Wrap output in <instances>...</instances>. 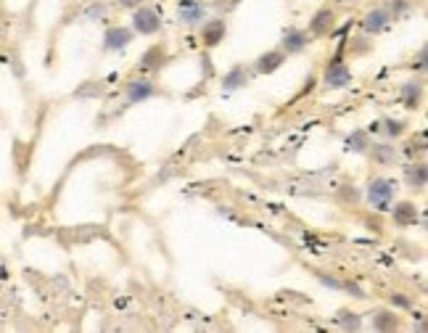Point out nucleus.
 <instances>
[{
	"label": "nucleus",
	"instance_id": "nucleus-22",
	"mask_svg": "<svg viewBox=\"0 0 428 333\" xmlns=\"http://www.w3.org/2000/svg\"><path fill=\"white\" fill-rule=\"evenodd\" d=\"M392 302H397V307H402V309H410L412 307V302L407 297H399V294H397V297H392Z\"/></svg>",
	"mask_w": 428,
	"mask_h": 333
},
{
	"label": "nucleus",
	"instance_id": "nucleus-16",
	"mask_svg": "<svg viewBox=\"0 0 428 333\" xmlns=\"http://www.w3.org/2000/svg\"><path fill=\"white\" fill-rule=\"evenodd\" d=\"M164 61H166L164 48H161V45H154V48H149V51H146V56L140 59V69L156 71V69H161V66H164Z\"/></svg>",
	"mask_w": 428,
	"mask_h": 333
},
{
	"label": "nucleus",
	"instance_id": "nucleus-7",
	"mask_svg": "<svg viewBox=\"0 0 428 333\" xmlns=\"http://www.w3.org/2000/svg\"><path fill=\"white\" fill-rule=\"evenodd\" d=\"M201 43H204V48H217L222 40H225V35H227V24L222 21V19H209V21H201Z\"/></svg>",
	"mask_w": 428,
	"mask_h": 333
},
{
	"label": "nucleus",
	"instance_id": "nucleus-23",
	"mask_svg": "<svg viewBox=\"0 0 428 333\" xmlns=\"http://www.w3.org/2000/svg\"><path fill=\"white\" fill-rule=\"evenodd\" d=\"M140 3H143V0H119V6H122V9H138Z\"/></svg>",
	"mask_w": 428,
	"mask_h": 333
},
{
	"label": "nucleus",
	"instance_id": "nucleus-14",
	"mask_svg": "<svg viewBox=\"0 0 428 333\" xmlns=\"http://www.w3.org/2000/svg\"><path fill=\"white\" fill-rule=\"evenodd\" d=\"M246 85H249V69H246V66H233V69L222 77V90H225V93H236V90L246 88Z\"/></svg>",
	"mask_w": 428,
	"mask_h": 333
},
{
	"label": "nucleus",
	"instance_id": "nucleus-2",
	"mask_svg": "<svg viewBox=\"0 0 428 333\" xmlns=\"http://www.w3.org/2000/svg\"><path fill=\"white\" fill-rule=\"evenodd\" d=\"M132 29L138 32V35H156L159 29H161V16H159L156 9H151V6H143L132 14Z\"/></svg>",
	"mask_w": 428,
	"mask_h": 333
},
{
	"label": "nucleus",
	"instance_id": "nucleus-12",
	"mask_svg": "<svg viewBox=\"0 0 428 333\" xmlns=\"http://www.w3.org/2000/svg\"><path fill=\"white\" fill-rule=\"evenodd\" d=\"M333 24H336V11L333 9H320L312 16V21H309V32L315 37H320V35H328L333 29Z\"/></svg>",
	"mask_w": 428,
	"mask_h": 333
},
{
	"label": "nucleus",
	"instance_id": "nucleus-15",
	"mask_svg": "<svg viewBox=\"0 0 428 333\" xmlns=\"http://www.w3.org/2000/svg\"><path fill=\"white\" fill-rule=\"evenodd\" d=\"M399 101L404 104V109H410V111H415L420 104H423V85L420 82H407V85H402V93H399Z\"/></svg>",
	"mask_w": 428,
	"mask_h": 333
},
{
	"label": "nucleus",
	"instance_id": "nucleus-19",
	"mask_svg": "<svg viewBox=\"0 0 428 333\" xmlns=\"http://www.w3.org/2000/svg\"><path fill=\"white\" fill-rule=\"evenodd\" d=\"M404 177H407V185L410 188H426V177H428V169H426V164L420 161L418 166H407V172H404Z\"/></svg>",
	"mask_w": 428,
	"mask_h": 333
},
{
	"label": "nucleus",
	"instance_id": "nucleus-13",
	"mask_svg": "<svg viewBox=\"0 0 428 333\" xmlns=\"http://www.w3.org/2000/svg\"><path fill=\"white\" fill-rule=\"evenodd\" d=\"M307 45H309V35H307L304 29H297V26L286 29V35H283V51L286 53H302Z\"/></svg>",
	"mask_w": 428,
	"mask_h": 333
},
{
	"label": "nucleus",
	"instance_id": "nucleus-11",
	"mask_svg": "<svg viewBox=\"0 0 428 333\" xmlns=\"http://www.w3.org/2000/svg\"><path fill=\"white\" fill-rule=\"evenodd\" d=\"M392 209V219L397 222V225H402V228H407V225H415V219H418V207L412 202H397L389 207Z\"/></svg>",
	"mask_w": 428,
	"mask_h": 333
},
{
	"label": "nucleus",
	"instance_id": "nucleus-5",
	"mask_svg": "<svg viewBox=\"0 0 428 333\" xmlns=\"http://www.w3.org/2000/svg\"><path fill=\"white\" fill-rule=\"evenodd\" d=\"M389 24H392V14H389V9L381 6V9L367 11L365 19H362V24H359V29H362L365 35H378V32H386Z\"/></svg>",
	"mask_w": 428,
	"mask_h": 333
},
{
	"label": "nucleus",
	"instance_id": "nucleus-17",
	"mask_svg": "<svg viewBox=\"0 0 428 333\" xmlns=\"http://www.w3.org/2000/svg\"><path fill=\"white\" fill-rule=\"evenodd\" d=\"M407 124L402 122V119H392V116H386L384 122L378 124V132L384 135V138H389V141H397V138H402V132Z\"/></svg>",
	"mask_w": 428,
	"mask_h": 333
},
{
	"label": "nucleus",
	"instance_id": "nucleus-4",
	"mask_svg": "<svg viewBox=\"0 0 428 333\" xmlns=\"http://www.w3.org/2000/svg\"><path fill=\"white\" fill-rule=\"evenodd\" d=\"M323 82H325V88H331V90L347 88V85L352 82V69L341 61V59H333L323 74Z\"/></svg>",
	"mask_w": 428,
	"mask_h": 333
},
{
	"label": "nucleus",
	"instance_id": "nucleus-8",
	"mask_svg": "<svg viewBox=\"0 0 428 333\" xmlns=\"http://www.w3.org/2000/svg\"><path fill=\"white\" fill-rule=\"evenodd\" d=\"M154 93H156V88H154V82H149V79H132L130 85L124 88L127 104H143V101L154 98Z\"/></svg>",
	"mask_w": 428,
	"mask_h": 333
},
{
	"label": "nucleus",
	"instance_id": "nucleus-3",
	"mask_svg": "<svg viewBox=\"0 0 428 333\" xmlns=\"http://www.w3.org/2000/svg\"><path fill=\"white\" fill-rule=\"evenodd\" d=\"M206 3L204 0H180L177 6V19L183 21L185 26H199L206 19Z\"/></svg>",
	"mask_w": 428,
	"mask_h": 333
},
{
	"label": "nucleus",
	"instance_id": "nucleus-1",
	"mask_svg": "<svg viewBox=\"0 0 428 333\" xmlns=\"http://www.w3.org/2000/svg\"><path fill=\"white\" fill-rule=\"evenodd\" d=\"M394 196H397V183H394L392 177H373L370 183H367V191H365V202L373 207V209H389L394 204Z\"/></svg>",
	"mask_w": 428,
	"mask_h": 333
},
{
	"label": "nucleus",
	"instance_id": "nucleus-9",
	"mask_svg": "<svg viewBox=\"0 0 428 333\" xmlns=\"http://www.w3.org/2000/svg\"><path fill=\"white\" fill-rule=\"evenodd\" d=\"M283 64H286V51H283V48H280V51H267L254 61V71H257V74H272V71H278Z\"/></svg>",
	"mask_w": 428,
	"mask_h": 333
},
{
	"label": "nucleus",
	"instance_id": "nucleus-20",
	"mask_svg": "<svg viewBox=\"0 0 428 333\" xmlns=\"http://www.w3.org/2000/svg\"><path fill=\"white\" fill-rule=\"evenodd\" d=\"M347 146H349L352 151H357V154H367V149H370V135L362 130H354L347 138Z\"/></svg>",
	"mask_w": 428,
	"mask_h": 333
},
{
	"label": "nucleus",
	"instance_id": "nucleus-24",
	"mask_svg": "<svg viewBox=\"0 0 428 333\" xmlns=\"http://www.w3.org/2000/svg\"><path fill=\"white\" fill-rule=\"evenodd\" d=\"M418 69L420 71H426V48L420 51V61H418Z\"/></svg>",
	"mask_w": 428,
	"mask_h": 333
},
{
	"label": "nucleus",
	"instance_id": "nucleus-6",
	"mask_svg": "<svg viewBox=\"0 0 428 333\" xmlns=\"http://www.w3.org/2000/svg\"><path fill=\"white\" fill-rule=\"evenodd\" d=\"M132 37H135V32L127 29V26H109L104 35V51L106 53L124 51V48L132 43Z\"/></svg>",
	"mask_w": 428,
	"mask_h": 333
},
{
	"label": "nucleus",
	"instance_id": "nucleus-21",
	"mask_svg": "<svg viewBox=\"0 0 428 333\" xmlns=\"http://www.w3.org/2000/svg\"><path fill=\"white\" fill-rule=\"evenodd\" d=\"M339 328L341 331H359V328H362V320H359V315H352L349 309H341Z\"/></svg>",
	"mask_w": 428,
	"mask_h": 333
},
{
	"label": "nucleus",
	"instance_id": "nucleus-18",
	"mask_svg": "<svg viewBox=\"0 0 428 333\" xmlns=\"http://www.w3.org/2000/svg\"><path fill=\"white\" fill-rule=\"evenodd\" d=\"M373 328H376V331H397V328H399V317L394 315V312L381 309V312L373 315Z\"/></svg>",
	"mask_w": 428,
	"mask_h": 333
},
{
	"label": "nucleus",
	"instance_id": "nucleus-10",
	"mask_svg": "<svg viewBox=\"0 0 428 333\" xmlns=\"http://www.w3.org/2000/svg\"><path fill=\"white\" fill-rule=\"evenodd\" d=\"M367 154H370V159L378 166H394L399 161V154H397V149H394L392 143H370Z\"/></svg>",
	"mask_w": 428,
	"mask_h": 333
}]
</instances>
